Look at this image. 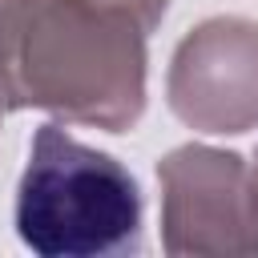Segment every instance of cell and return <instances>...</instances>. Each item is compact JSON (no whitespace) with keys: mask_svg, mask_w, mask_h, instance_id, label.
Returning a JSON list of instances; mask_svg holds the SVG:
<instances>
[{"mask_svg":"<svg viewBox=\"0 0 258 258\" xmlns=\"http://www.w3.org/2000/svg\"><path fill=\"white\" fill-rule=\"evenodd\" d=\"M0 117H4V101H0Z\"/></svg>","mask_w":258,"mask_h":258,"instance_id":"7","label":"cell"},{"mask_svg":"<svg viewBox=\"0 0 258 258\" xmlns=\"http://www.w3.org/2000/svg\"><path fill=\"white\" fill-rule=\"evenodd\" d=\"M161 226L169 254H254L258 185L238 153L181 145L157 165Z\"/></svg>","mask_w":258,"mask_h":258,"instance_id":"3","label":"cell"},{"mask_svg":"<svg viewBox=\"0 0 258 258\" xmlns=\"http://www.w3.org/2000/svg\"><path fill=\"white\" fill-rule=\"evenodd\" d=\"M12 222L40 258L141 254V185L105 149L44 121L28 141Z\"/></svg>","mask_w":258,"mask_h":258,"instance_id":"2","label":"cell"},{"mask_svg":"<svg viewBox=\"0 0 258 258\" xmlns=\"http://www.w3.org/2000/svg\"><path fill=\"white\" fill-rule=\"evenodd\" d=\"M153 24L125 0H0V101L129 133L145 113Z\"/></svg>","mask_w":258,"mask_h":258,"instance_id":"1","label":"cell"},{"mask_svg":"<svg viewBox=\"0 0 258 258\" xmlns=\"http://www.w3.org/2000/svg\"><path fill=\"white\" fill-rule=\"evenodd\" d=\"M169 109L202 133H246L258 125V24L214 16L177 44L169 64Z\"/></svg>","mask_w":258,"mask_h":258,"instance_id":"4","label":"cell"},{"mask_svg":"<svg viewBox=\"0 0 258 258\" xmlns=\"http://www.w3.org/2000/svg\"><path fill=\"white\" fill-rule=\"evenodd\" d=\"M125 4H133V8L153 24V28L161 24V16H165V8H169V0H125Z\"/></svg>","mask_w":258,"mask_h":258,"instance_id":"5","label":"cell"},{"mask_svg":"<svg viewBox=\"0 0 258 258\" xmlns=\"http://www.w3.org/2000/svg\"><path fill=\"white\" fill-rule=\"evenodd\" d=\"M250 169H254V185H258V153H254V161H250Z\"/></svg>","mask_w":258,"mask_h":258,"instance_id":"6","label":"cell"}]
</instances>
